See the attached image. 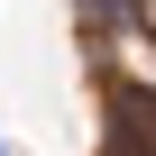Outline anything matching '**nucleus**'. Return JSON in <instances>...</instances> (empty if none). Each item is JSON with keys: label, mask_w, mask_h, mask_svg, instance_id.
<instances>
[{"label": "nucleus", "mask_w": 156, "mask_h": 156, "mask_svg": "<svg viewBox=\"0 0 156 156\" xmlns=\"http://www.w3.org/2000/svg\"><path fill=\"white\" fill-rule=\"evenodd\" d=\"M0 156H9V147H0Z\"/></svg>", "instance_id": "obj_1"}]
</instances>
